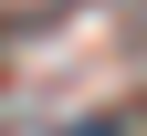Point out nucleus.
Returning a JSON list of instances; mask_svg holds the SVG:
<instances>
[{
	"instance_id": "1",
	"label": "nucleus",
	"mask_w": 147,
	"mask_h": 136,
	"mask_svg": "<svg viewBox=\"0 0 147 136\" xmlns=\"http://www.w3.org/2000/svg\"><path fill=\"white\" fill-rule=\"evenodd\" d=\"M63 136H126V126H116V115H95V126H63Z\"/></svg>"
}]
</instances>
